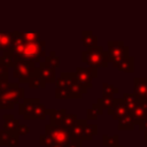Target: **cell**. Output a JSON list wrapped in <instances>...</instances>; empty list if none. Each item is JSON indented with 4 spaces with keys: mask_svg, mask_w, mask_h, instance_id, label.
Returning <instances> with one entry per match:
<instances>
[{
    "mask_svg": "<svg viewBox=\"0 0 147 147\" xmlns=\"http://www.w3.org/2000/svg\"><path fill=\"white\" fill-rule=\"evenodd\" d=\"M38 75L45 85L53 84L56 80V69L45 61H41L38 64Z\"/></svg>",
    "mask_w": 147,
    "mask_h": 147,
    "instance_id": "8",
    "label": "cell"
},
{
    "mask_svg": "<svg viewBox=\"0 0 147 147\" xmlns=\"http://www.w3.org/2000/svg\"><path fill=\"white\" fill-rule=\"evenodd\" d=\"M40 102L38 98H25L23 102L18 105V113L20 115H23V118L25 121H32L34 119L33 111L36 106Z\"/></svg>",
    "mask_w": 147,
    "mask_h": 147,
    "instance_id": "9",
    "label": "cell"
},
{
    "mask_svg": "<svg viewBox=\"0 0 147 147\" xmlns=\"http://www.w3.org/2000/svg\"><path fill=\"white\" fill-rule=\"evenodd\" d=\"M122 99L124 101V105H125L127 111L132 113L134 110V108L137 107V105H138V100H137L136 95L133 93H124Z\"/></svg>",
    "mask_w": 147,
    "mask_h": 147,
    "instance_id": "22",
    "label": "cell"
},
{
    "mask_svg": "<svg viewBox=\"0 0 147 147\" xmlns=\"http://www.w3.org/2000/svg\"><path fill=\"white\" fill-rule=\"evenodd\" d=\"M126 113H127V109H126L122 98H114V102H113L111 108H109L107 110V114L111 115V117L115 121H119Z\"/></svg>",
    "mask_w": 147,
    "mask_h": 147,
    "instance_id": "11",
    "label": "cell"
},
{
    "mask_svg": "<svg viewBox=\"0 0 147 147\" xmlns=\"http://www.w3.org/2000/svg\"><path fill=\"white\" fill-rule=\"evenodd\" d=\"M133 94L139 102H144L147 95V77H134Z\"/></svg>",
    "mask_w": 147,
    "mask_h": 147,
    "instance_id": "10",
    "label": "cell"
},
{
    "mask_svg": "<svg viewBox=\"0 0 147 147\" xmlns=\"http://www.w3.org/2000/svg\"><path fill=\"white\" fill-rule=\"evenodd\" d=\"M136 126V123H134V119H133V116H132V113L127 111L119 121H118V130H123V131H132Z\"/></svg>",
    "mask_w": 147,
    "mask_h": 147,
    "instance_id": "19",
    "label": "cell"
},
{
    "mask_svg": "<svg viewBox=\"0 0 147 147\" xmlns=\"http://www.w3.org/2000/svg\"><path fill=\"white\" fill-rule=\"evenodd\" d=\"M47 115H49V119H51V125L54 126H61L62 121L64 118V116L67 115V110L65 109H47Z\"/></svg>",
    "mask_w": 147,
    "mask_h": 147,
    "instance_id": "17",
    "label": "cell"
},
{
    "mask_svg": "<svg viewBox=\"0 0 147 147\" xmlns=\"http://www.w3.org/2000/svg\"><path fill=\"white\" fill-rule=\"evenodd\" d=\"M16 133H17L18 136H26V134H29V133H30V129H29V126H28V125L20 124V126H18V129H17Z\"/></svg>",
    "mask_w": 147,
    "mask_h": 147,
    "instance_id": "38",
    "label": "cell"
},
{
    "mask_svg": "<svg viewBox=\"0 0 147 147\" xmlns=\"http://www.w3.org/2000/svg\"><path fill=\"white\" fill-rule=\"evenodd\" d=\"M82 42L85 46L86 49H91L98 46V37L92 33L90 30H83L82 31Z\"/></svg>",
    "mask_w": 147,
    "mask_h": 147,
    "instance_id": "18",
    "label": "cell"
},
{
    "mask_svg": "<svg viewBox=\"0 0 147 147\" xmlns=\"http://www.w3.org/2000/svg\"><path fill=\"white\" fill-rule=\"evenodd\" d=\"M39 144H40V146H42V147H51V146L54 145L55 142H54V140H53L48 134L44 133V134H41V136L39 137Z\"/></svg>",
    "mask_w": 147,
    "mask_h": 147,
    "instance_id": "33",
    "label": "cell"
},
{
    "mask_svg": "<svg viewBox=\"0 0 147 147\" xmlns=\"http://www.w3.org/2000/svg\"><path fill=\"white\" fill-rule=\"evenodd\" d=\"M80 142H82V141H79V140L72 138V139L69 141V144L67 145V147H82V144H80Z\"/></svg>",
    "mask_w": 147,
    "mask_h": 147,
    "instance_id": "40",
    "label": "cell"
},
{
    "mask_svg": "<svg viewBox=\"0 0 147 147\" xmlns=\"http://www.w3.org/2000/svg\"><path fill=\"white\" fill-rule=\"evenodd\" d=\"M46 115H47V109L46 107L39 102L36 108H34V111H33V116H34V119H39V121H44L46 118Z\"/></svg>",
    "mask_w": 147,
    "mask_h": 147,
    "instance_id": "27",
    "label": "cell"
},
{
    "mask_svg": "<svg viewBox=\"0 0 147 147\" xmlns=\"http://www.w3.org/2000/svg\"><path fill=\"white\" fill-rule=\"evenodd\" d=\"M2 118H3V129L2 130H5L6 132H8L10 134L16 133V131L20 126L18 119H16L14 117V115H11V114H5L2 116Z\"/></svg>",
    "mask_w": 147,
    "mask_h": 147,
    "instance_id": "15",
    "label": "cell"
},
{
    "mask_svg": "<svg viewBox=\"0 0 147 147\" xmlns=\"http://www.w3.org/2000/svg\"><path fill=\"white\" fill-rule=\"evenodd\" d=\"M28 85H29V87H30V88H44V87L46 86V85L42 83V80L40 79V77H39L38 72H37L34 76H32V77L30 78V80H29Z\"/></svg>",
    "mask_w": 147,
    "mask_h": 147,
    "instance_id": "30",
    "label": "cell"
},
{
    "mask_svg": "<svg viewBox=\"0 0 147 147\" xmlns=\"http://www.w3.org/2000/svg\"><path fill=\"white\" fill-rule=\"evenodd\" d=\"M51 147H62V146H60V145H56V144H54V145H52Z\"/></svg>",
    "mask_w": 147,
    "mask_h": 147,
    "instance_id": "43",
    "label": "cell"
},
{
    "mask_svg": "<svg viewBox=\"0 0 147 147\" xmlns=\"http://www.w3.org/2000/svg\"><path fill=\"white\" fill-rule=\"evenodd\" d=\"M8 74H9V68L0 63V79H8Z\"/></svg>",
    "mask_w": 147,
    "mask_h": 147,
    "instance_id": "39",
    "label": "cell"
},
{
    "mask_svg": "<svg viewBox=\"0 0 147 147\" xmlns=\"http://www.w3.org/2000/svg\"><path fill=\"white\" fill-rule=\"evenodd\" d=\"M98 133V126L95 124H86L83 131V140H91Z\"/></svg>",
    "mask_w": 147,
    "mask_h": 147,
    "instance_id": "25",
    "label": "cell"
},
{
    "mask_svg": "<svg viewBox=\"0 0 147 147\" xmlns=\"http://www.w3.org/2000/svg\"><path fill=\"white\" fill-rule=\"evenodd\" d=\"M113 102H114V96H106V95H102L101 98H99V99L96 100V103H98L102 109H106V110H108L109 108H111Z\"/></svg>",
    "mask_w": 147,
    "mask_h": 147,
    "instance_id": "28",
    "label": "cell"
},
{
    "mask_svg": "<svg viewBox=\"0 0 147 147\" xmlns=\"http://www.w3.org/2000/svg\"><path fill=\"white\" fill-rule=\"evenodd\" d=\"M56 99H71L69 88H55Z\"/></svg>",
    "mask_w": 147,
    "mask_h": 147,
    "instance_id": "34",
    "label": "cell"
},
{
    "mask_svg": "<svg viewBox=\"0 0 147 147\" xmlns=\"http://www.w3.org/2000/svg\"><path fill=\"white\" fill-rule=\"evenodd\" d=\"M145 132V134H144V138H145V140H147V131H144Z\"/></svg>",
    "mask_w": 147,
    "mask_h": 147,
    "instance_id": "42",
    "label": "cell"
},
{
    "mask_svg": "<svg viewBox=\"0 0 147 147\" xmlns=\"http://www.w3.org/2000/svg\"><path fill=\"white\" fill-rule=\"evenodd\" d=\"M116 93H118V88L116 86H114L113 84H109V83H103L102 84V95L113 96Z\"/></svg>",
    "mask_w": 147,
    "mask_h": 147,
    "instance_id": "31",
    "label": "cell"
},
{
    "mask_svg": "<svg viewBox=\"0 0 147 147\" xmlns=\"http://www.w3.org/2000/svg\"><path fill=\"white\" fill-rule=\"evenodd\" d=\"M0 63L5 64L7 68H14V60L10 55H0Z\"/></svg>",
    "mask_w": 147,
    "mask_h": 147,
    "instance_id": "36",
    "label": "cell"
},
{
    "mask_svg": "<svg viewBox=\"0 0 147 147\" xmlns=\"http://www.w3.org/2000/svg\"><path fill=\"white\" fill-rule=\"evenodd\" d=\"M86 124H87V119H77L76 124L70 129L71 136L75 139L83 141V131H84V127Z\"/></svg>",
    "mask_w": 147,
    "mask_h": 147,
    "instance_id": "20",
    "label": "cell"
},
{
    "mask_svg": "<svg viewBox=\"0 0 147 147\" xmlns=\"http://www.w3.org/2000/svg\"><path fill=\"white\" fill-rule=\"evenodd\" d=\"M45 45L46 42L44 40H39L36 42H26L22 54L20 56H13V57H17L21 60H25V61H30L36 64H39L41 60L45 59L46 56Z\"/></svg>",
    "mask_w": 147,
    "mask_h": 147,
    "instance_id": "4",
    "label": "cell"
},
{
    "mask_svg": "<svg viewBox=\"0 0 147 147\" xmlns=\"http://www.w3.org/2000/svg\"><path fill=\"white\" fill-rule=\"evenodd\" d=\"M77 119H78V118H77V115H76V114H67V115L64 116L63 121H62L61 126H62L63 129L70 130V129L76 124Z\"/></svg>",
    "mask_w": 147,
    "mask_h": 147,
    "instance_id": "26",
    "label": "cell"
},
{
    "mask_svg": "<svg viewBox=\"0 0 147 147\" xmlns=\"http://www.w3.org/2000/svg\"><path fill=\"white\" fill-rule=\"evenodd\" d=\"M11 134L6 132L5 130H0V147L2 146H8L9 140H10Z\"/></svg>",
    "mask_w": 147,
    "mask_h": 147,
    "instance_id": "35",
    "label": "cell"
},
{
    "mask_svg": "<svg viewBox=\"0 0 147 147\" xmlns=\"http://www.w3.org/2000/svg\"><path fill=\"white\" fill-rule=\"evenodd\" d=\"M144 102H145V103L147 105V95H146V99H145V101H144Z\"/></svg>",
    "mask_w": 147,
    "mask_h": 147,
    "instance_id": "44",
    "label": "cell"
},
{
    "mask_svg": "<svg viewBox=\"0 0 147 147\" xmlns=\"http://www.w3.org/2000/svg\"><path fill=\"white\" fill-rule=\"evenodd\" d=\"M18 145H20V136L17 133L11 134L10 140H9V144H8L7 147H17Z\"/></svg>",
    "mask_w": 147,
    "mask_h": 147,
    "instance_id": "37",
    "label": "cell"
},
{
    "mask_svg": "<svg viewBox=\"0 0 147 147\" xmlns=\"http://www.w3.org/2000/svg\"><path fill=\"white\" fill-rule=\"evenodd\" d=\"M21 34H22L23 39H24L26 42H36V41L41 40V39H40V32H38V31L28 30V31L21 32Z\"/></svg>",
    "mask_w": 147,
    "mask_h": 147,
    "instance_id": "24",
    "label": "cell"
},
{
    "mask_svg": "<svg viewBox=\"0 0 147 147\" xmlns=\"http://www.w3.org/2000/svg\"><path fill=\"white\" fill-rule=\"evenodd\" d=\"M14 60V78L18 79V83H29L30 78L38 72V64L21 60L17 57H13Z\"/></svg>",
    "mask_w": 147,
    "mask_h": 147,
    "instance_id": "3",
    "label": "cell"
},
{
    "mask_svg": "<svg viewBox=\"0 0 147 147\" xmlns=\"http://www.w3.org/2000/svg\"><path fill=\"white\" fill-rule=\"evenodd\" d=\"M69 91H70V95H71V99H80L83 96V94L87 93V88L83 87L78 80L74 82L70 87H69Z\"/></svg>",
    "mask_w": 147,
    "mask_h": 147,
    "instance_id": "21",
    "label": "cell"
},
{
    "mask_svg": "<svg viewBox=\"0 0 147 147\" xmlns=\"http://www.w3.org/2000/svg\"><path fill=\"white\" fill-rule=\"evenodd\" d=\"M82 62L91 68H107L109 65V55L108 52L103 51L102 46H96L82 52Z\"/></svg>",
    "mask_w": 147,
    "mask_h": 147,
    "instance_id": "2",
    "label": "cell"
},
{
    "mask_svg": "<svg viewBox=\"0 0 147 147\" xmlns=\"http://www.w3.org/2000/svg\"><path fill=\"white\" fill-rule=\"evenodd\" d=\"M75 74H76L78 83L83 87L88 90L93 87L92 80L98 77V69L91 68V67H77Z\"/></svg>",
    "mask_w": 147,
    "mask_h": 147,
    "instance_id": "7",
    "label": "cell"
},
{
    "mask_svg": "<svg viewBox=\"0 0 147 147\" xmlns=\"http://www.w3.org/2000/svg\"><path fill=\"white\" fill-rule=\"evenodd\" d=\"M45 133L48 134L56 145H60L62 147H67L69 141L74 138L70 133V130L63 129L62 126H54L51 124H47L45 126Z\"/></svg>",
    "mask_w": 147,
    "mask_h": 147,
    "instance_id": "6",
    "label": "cell"
},
{
    "mask_svg": "<svg viewBox=\"0 0 147 147\" xmlns=\"http://www.w3.org/2000/svg\"><path fill=\"white\" fill-rule=\"evenodd\" d=\"M132 116L134 119V123L137 125H141L147 121V105L145 102H139L137 107L134 108V110L132 111Z\"/></svg>",
    "mask_w": 147,
    "mask_h": 147,
    "instance_id": "14",
    "label": "cell"
},
{
    "mask_svg": "<svg viewBox=\"0 0 147 147\" xmlns=\"http://www.w3.org/2000/svg\"><path fill=\"white\" fill-rule=\"evenodd\" d=\"M14 47V34L9 31H0V51L3 55H10Z\"/></svg>",
    "mask_w": 147,
    "mask_h": 147,
    "instance_id": "12",
    "label": "cell"
},
{
    "mask_svg": "<svg viewBox=\"0 0 147 147\" xmlns=\"http://www.w3.org/2000/svg\"><path fill=\"white\" fill-rule=\"evenodd\" d=\"M44 61H45V62H48L49 64H52L55 69H57V68L60 67V57L56 55V53H55L54 51L49 52V54L45 56Z\"/></svg>",
    "mask_w": 147,
    "mask_h": 147,
    "instance_id": "29",
    "label": "cell"
},
{
    "mask_svg": "<svg viewBox=\"0 0 147 147\" xmlns=\"http://www.w3.org/2000/svg\"><path fill=\"white\" fill-rule=\"evenodd\" d=\"M107 46L109 63H111V65L117 64L121 60L129 56V47L125 46L123 40H109L107 42Z\"/></svg>",
    "mask_w": 147,
    "mask_h": 147,
    "instance_id": "5",
    "label": "cell"
},
{
    "mask_svg": "<svg viewBox=\"0 0 147 147\" xmlns=\"http://www.w3.org/2000/svg\"><path fill=\"white\" fill-rule=\"evenodd\" d=\"M102 113H103V109L95 102V103L92 105L91 108L87 109V111H86V119H88V121H95L99 117V115H101Z\"/></svg>",
    "mask_w": 147,
    "mask_h": 147,
    "instance_id": "23",
    "label": "cell"
},
{
    "mask_svg": "<svg viewBox=\"0 0 147 147\" xmlns=\"http://www.w3.org/2000/svg\"><path fill=\"white\" fill-rule=\"evenodd\" d=\"M117 70L126 74H132L134 71V57L133 56H126L123 60H121L117 64L113 65Z\"/></svg>",
    "mask_w": 147,
    "mask_h": 147,
    "instance_id": "16",
    "label": "cell"
},
{
    "mask_svg": "<svg viewBox=\"0 0 147 147\" xmlns=\"http://www.w3.org/2000/svg\"><path fill=\"white\" fill-rule=\"evenodd\" d=\"M77 80L75 72H61L55 80L56 88H69L70 85Z\"/></svg>",
    "mask_w": 147,
    "mask_h": 147,
    "instance_id": "13",
    "label": "cell"
},
{
    "mask_svg": "<svg viewBox=\"0 0 147 147\" xmlns=\"http://www.w3.org/2000/svg\"><path fill=\"white\" fill-rule=\"evenodd\" d=\"M113 147H123V146H119V145H117V146H113Z\"/></svg>",
    "mask_w": 147,
    "mask_h": 147,
    "instance_id": "45",
    "label": "cell"
},
{
    "mask_svg": "<svg viewBox=\"0 0 147 147\" xmlns=\"http://www.w3.org/2000/svg\"><path fill=\"white\" fill-rule=\"evenodd\" d=\"M102 145L106 147H113V146H117L118 145V137L117 136H102Z\"/></svg>",
    "mask_w": 147,
    "mask_h": 147,
    "instance_id": "32",
    "label": "cell"
},
{
    "mask_svg": "<svg viewBox=\"0 0 147 147\" xmlns=\"http://www.w3.org/2000/svg\"><path fill=\"white\" fill-rule=\"evenodd\" d=\"M139 129L142 130V131H147V121H146L144 124H141V125L139 126Z\"/></svg>",
    "mask_w": 147,
    "mask_h": 147,
    "instance_id": "41",
    "label": "cell"
},
{
    "mask_svg": "<svg viewBox=\"0 0 147 147\" xmlns=\"http://www.w3.org/2000/svg\"><path fill=\"white\" fill-rule=\"evenodd\" d=\"M24 100V88L18 83H9L7 90L0 92V109H13Z\"/></svg>",
    "mask_w": 147,
    "mask_h": 147,
    "instance_id": "1",
    "label": "cell"
}]
</instances>
